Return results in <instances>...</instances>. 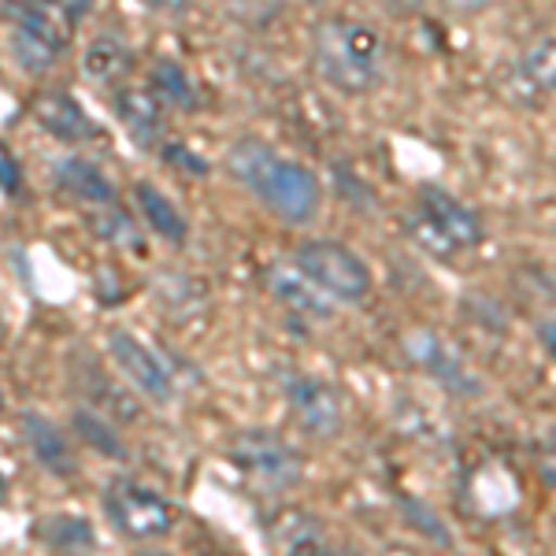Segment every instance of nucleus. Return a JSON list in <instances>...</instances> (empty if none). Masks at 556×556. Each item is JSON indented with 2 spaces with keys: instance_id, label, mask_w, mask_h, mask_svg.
<instances>
[{
  "instance_id": "obj_9",
  "label": "nucleus",
  "mask_w": 556,
  "mask_h": 556,
  "mask_svg": "<svg viewBox=\"0 0 556 556\" xmlns=\"http://www.w3.org/2000/svg\"><path fill=\"white\" fill-rule=\"evenodd\" d=\"M408 353H412V361L424 364L427 371L445 386V390H453V393H475V390H479V379H475V375L468 371V364L456 356V349L445 345L442 338L412 334L408 338Z\"/></svg>"
},
{
  "instance_id": "obj_19",
  "label": "nucleus",
  "mask_w": 556,
  "mask_h": 556,
  "mask_svg": "<svg viewBox=\"0 0 556 556\" xmlns=\"http://www.w3.org/2000/svg\"><path fill=\"white\" fill-rule=\"evenodd\" d=\"M523 75L534 86L553 89L556 93V38H538L531 49L523 52Z\"/></svg>"
},
{
  "instance_id": "obj_1",
  "label": "nucleus",
  "mask_w": 556,
  "mask_h": 556,
  "mask_svg": "<svg viewBox=\"0 0 556 556\" xmlns=\"http://www.w3.org/2000/svg\"><path fill=\"white\" fill-rule=\"evenodd\" d=\"M230 172L253 190L271 212L282 215L286 223H312L323 204L319 178L308 167L282 160L260 141H238L227 156Z\"/></svg>"
},
{
  "instance_id": "obj_22",
  "label": "nucleus",
  "mask_w": 556,
  "mask_h": 556,
  "mask_svg": "<svg viewBox=\"0 0 556 556\" xmlns=\"http://www.w3.org/2000/svg\"><path fill=\"white\" fill-rule=\"evenodd\" d=\"M15 52H20V64L30 67V71H45L52 64V56H56L52 49H45L41 41L26 38V34H20V30H15Z\"/></svg>"
},
{
  "instance_id": "obj_12",
  "label": "nucleus",
  "mask_w": 556,
  "mask_h": 556,
  "mask_svg": "<svg viewBox=\"0 0 556 556\" xmlns=\"http://www.w3.org/2000/svg\"><path fill=\"white\" fill-rule=\"evenodd\" d=\"M41 542L49 545L52 553L60 556H86L93 553V527L86 523L83 516H71V513H56L41 523Z\"/></svg>"
},
{
  "instance_id": "obj_15",
  "label": "nucleus",
  "mask_w": 556,
  "mask_h": 556,
  "mask_svg": "<svg viewBox=\"0 0 556 556\" xmlns=\"http://www.w3.org/2000/svg\"><path fill=\"white\" fill-rule=\"evenodd\" d=\"M56 182L64 186L71 197H78V201H89V204L112 201V182H108L97 167H89L86 160H64V164L56 167Z\"/></svg>"
},
{
  "instance_id": "obj_11",
  "label": "nucleus",
  "mask_w": 556,
  "mask_h": 556,
  "mask_svg": "<svg viewBox=\"0 0 556 556\" xmlns=\"http://www.w3.org/2000/svg\"><path fill=\"white\" fill-rule=\"evenodd\" d=\"M23 430H26V442H30V453L38 456L41 468H49L52 475L75 471V453H71V442L56 424H49L45 416H26Z\"/></svg>"
},
{
  "instance_id": "obj_18",
  "label": "nucleus",
  "mask_w": 556,
  "mask_h": 556,
  "mask_svg": "<svg viewBox=\"0 0 556 556\" xmlns=\"http://www.w3.org/2000/svg\"><path fill=\"white\" fill-rule=\"evenodd\" d=\"M127 67H130V52L123 49V45L115 41V38L89 41V49H86V75L93 78V83H112V78H119Z\"/></svg>"
},
{
  "instance_id": "obj_8",
  "label": "nucleus",
  "mask_w": 556,
  "mask_h": 556,
  "mask_svg": "<svg viewBox=\"0 0 556 556\" xmlns=\"http://www.w3.org/2000/svg\"><path fill=\"white\" fill-rule=\"evenodd\" d=\"M290 412L308 438H334L342 430V401L319 379H293L286 390Z\"/></svg>"
},
{
  "instance_id": "obj_30",
  "label": "nucleus",
  "mask_w": 556,
  "mask_h": 556,
  "mask_svg": "<svg viewBox=\"0 0 556 556\" xmlns=\"http://www.w3.org/2000/svg\"><path fill=\"white\" fill-rule=\"evenodd\" d=\"M141 556H164V553H141Z\"/></svg>"
},
{
  "instance_id": "obj_20",
  "label": "nucleus",
  "mask_w": 556,
  "mask_h": 556,
  "mask_svg": "<svg viewBox=\"0 0 556 556\" xmlns=\"http://www.w3.org/2000/svg\"><path fill=\"white\" fill-rule=\"evenodd\" d=\"M152 86H156V97H164V101L197 108V93H193L190 78H186V71L178 64H160L152 71Z\"/></svg>"
},
{
  "instance_id": "obj_23",
  "label": "nucleus",
  "mask_w": 556,
  "mask_h": 556,
  "mask_svg": "<svg viewBox=\"0 0 556 556\" xmlns=\"http://www.w3.org/2000/svg\"><path fill=\"white\" fill-rule=\"evenodd\" d=\"M0 190L12 193V197L23 193V167H20V160L12 156V149H8L4 141H0Z\"/></svg>"
},
{
  "instance_id": "obj_16",
  "label": "nucleus",
  "mask_w": 556,
  "mask_h": 556,
  "mask_svg": "<svg viewBox=\"0 0 556 556\" xmlns=\"http://www.w3.org/2000/svg\"><path fill=\"white\" fill-rule=\"evenodd\" d=\"M134 197H138V208H141V215H146L149 227L156 230V235H164L167 241H182V238H186V219H182V212H178L175 204L156 190V186L141 182L138 190H134Z\"/></svg>"
},
{
  "instance_id": "obj_6",
  "label": "nucleus",
  "mask_w": 556,
  "mask_h": 556,
  "mask_svg": "<svg viewBox=\"0 0 556 556\" xmlns=\"http://www.w3.org/2000/svg\"><path fill=\"white\" fill-rule=\"evenodd\" d=\"M230 460L249 479H256L264 490H290L301 479V456L293 453V445H286L282 438L267 434V430H245V434H238Z\"/></svg>"
},
{
  "instance_id": "obj_3",
  "label": "nucleus",
  "mask_w": 556,
  "mask_h": 556,
  "mask_svg": "<svg viewBox=\"0 0 556 556\" xmlns=\"http://www.w3.org/2000/svg\"><path fill=\"white\" fill-rule=\"evenodd\" d=\"M482 219L479 212L468 208L438 186H427L416 197V215H412V238L434 256H460L471 253L482 241Z\"/></svg>"
},
{
  "instance_id": "obj_14",
  "label": "nucleus",
  "mask_w": 556,
  "mask_h": 556,
  "mask_svg": "<svg viewBox=\"0 0 556 556\" xmlns=\"http://www.w3.org/2000/svg\"><path fill=\"white\" fill-rule=\"evenodd\" d=\"M12 15H15V23H20V34H26V38H34V41H41L45 49L60 52L67 45V26L60 23V15L52 12V8L26 0V4H15Z\"/></svg>"
},
{
  "instance_id": "obj_21",
  "label": "nucleus",
  "mask_w": 556,
  "mask_h": 556,
  "mask_svg": "<svg viewBox=\"0 0 556 556\" xmlns=\"http://www.w3.org/2000/svg\"><path fill=\"white\" fill-rule=\"evenodd\" d=\"M93 227H97V235L108 238V241H115V245H138V230H134V223L123 212L97 215Z\"/></svg>"
},
{
  "instance_id": "obj_28",
  "label": "nucleus",
  "mask_w": 556,
  "mask_h": 556,
  "mask_svg": "<svg viewBox=\"0 0 556 556\" xmlns=\"http://www.w3.org/2000/svg\"><path fill=\"white\" fill-rule=\"evenodd\" d=\"M149 4H156V8H164V12H182L190 0H149Z\"/></svg>"
},
{
  "instance_id": "obj_13",
  "label": "nucleus",
  "mask_w": 556,
  "mask_h": 556,
  "mask_svg": "<svg viewBox=\"0 0 556 556\" xmlns=\"http://www.w3.org/2000/svg\"><path fill=\"white\" fill-rule=\"evenodd\" d=\"M115 112L119 119L127 123V130L134 134L138 141H156V130H160V101L156 93H146V89H123L115 97Z\"/></svg>"
},
{
  "instance_id": "obj_17",
  "label": "nucleus",
  "mask_w": 556,
  "mask_h": 556,
  "mask_svg": "<svg viewBox=\"0 0 556 556\" xmlns=\"http://www.w3.org/2000/svg\"><path fill=\"white\" fill-rule=\"evenodd\" d=\"M271 290L282 298L286 304H293V308H301V312H308V316H330V308H327V293L316 290V286L308 282V278H298V275H286L282 267H275L271 271Z\"/></svg>"
},
{
  "instance_id": "obj_5",
  "label": "nucleus",
  "mask_w": 556,
  "mask_h": 556,
  "mask_svg": "<svg viewBox=\"0 0 556 556\" xmlns=\"http://www.w3.org/2000/svg\"><path fill=\"white\" fill-rule=\"evenodd\" d=\"M104 508L112 523L138 542H156V538L172 534L178 519L172 501L149 486H138V482H112L104 493Z\"/></svg>"
},
{
  "instance_id": "obj_2",
  "label": "nucleus",
  "mask_w": 556,
  "mask_h": 556,
  "mask_svg": "<svg viewBox=\"0 0 556 556\" xmlns=\"http://www.w3.org/2000/svg\"><path fill=\"white\" fill-rule=\"evenodd\" d=\"M316 71L342 93H371L382 83V38L367 23L327 20L312 38Z\"/></svg>"
},
{
  "instance_id": "obj_25",
  "label": "nucleus",
  "mask_w": 556,
  "mask_h": 556,
  "mask_svg": "<svg viewBox=\"0 0 556 556\" xmlns=\"http://www.w3.org/2000/svg\"><path fill=\"white\" fill-rule=\"evenodd\" d=\"M78 430H83V434H86L93 445H101V450H115V445H112V434H108V427H101L97 419L78 416Z\"/></svg>"
},
{
  "instance_id": "obj_26",
  "label": "nucleus",
  "mask_w": 556,
  "mask_h": 556,
  "mask_svg": "<svg viewBox=\"0 0 556 556\" xmlns=\"http://www.w3.org/2000/svg\"><path fill=\"white\" fill-rule=\"evenodd\" d=\"M538 464H542V475L556 486V430L542 442V456H538Z\"/></svg>"
},
{
  "instance_id": "obj_29",
  "label": "nucleus",
  "mask_w": 556,
  "mask_h": 556,
  "mask_svg": "<svg viewBox=\"0 0 556 556\" xmlns=\"http://www.w3.org/2000/svg\"><path fill=\"white\" fill-rule=\"evenodd\" d=\"M0 501H8V479H4V471H0Z\"/></svg>"
},
{
  "instance_id": "obj_10",
  "label": "nucleus",
  "mask_w": 556,
  "mask_h": 556,
  "mask_svg": "<svg viewBox=\"0 0 556 556\" xmlns=\"http://www.w3.org/2000/svg\"><path fill=\"white\" fill-rule=\"evenodd\" d=\"M30 112H34V119H38V127L49 130L52 138H60V141H89L97 134L93 119L83 112V104L67 93L34 97Z\"/></svg>"
},
{
  "instance_id": "obj_4",
  "label": "nucleus",
  "mask_w": 556,
  "mask_h": 556,
  "mask_svg": "<svg viewBox=\"0 0 556 556\" xmlns=\"http://www.w3.org/2000/svg\"><path fill=\"white\" fill-rule=\"evenodd\" d=\"M293 264L316 290L338 301H361L371 290V267L338 241H304Z\"/></svg>"
},
{
  "instance_id": "obj_27",
  "label": "nucleus",
  "mask_w": 556,
  "mask_h": 556,
  "mask_svg": "<svg viewBox=\"0 0 556 556\" xmlns=\"http://www.w3.org/2000/svg\"><path fill=\"white\" fill-rule=\"evenodd\" d=\"M538 342H542L545 353H549L553 361H556V316H553V319H542V323H538Z\"/></svg>"
},
{
  "instance_id": "obj_7",
  "label": "nucleus",
  "mask_w": 556,
  "mask_h": 556,
  "mask_svg": "<svg viewBox=\"0 0 556 556\" xmlns=\"http://www.w3.org/2000/svg\"><path fill=\"white\" fill-rule=\"evenodd\" d=\"M108 353H112L115 367H119V371L127 375V379L146 393V397H152L156 405L172 401L175 386H172L167 367L160 364V356L149 353V349L141 345L134 334H127V330H112V334H108Z\"/></svg>"
},
{
  "instance_id": "obj_24",
  "label": "nucleus",
  "mask_w": 556,
  "mask_h": 556,
  "mask_svg": "<svg viewBox=\"0 0 556 556\" xmlns=\"http://www.w3.org/2000/svg\"><path fill=\"white\" fill-rule=\"evenodd\" d=\"M290 556H356V553L342 549V545L323 542V538H298V542H293V549H290Z\"/></svg>"
}]
</instances>
